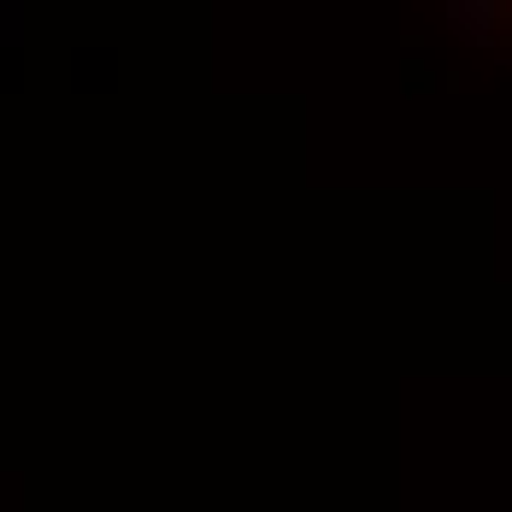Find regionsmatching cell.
Returning a JSON list of instances; mask_svg holds the SVG:
<instances>
[{
	"label": "cell",
	"mask_w": 512,
	"mask_h": 512,
	"mask_svg": "<svg viewBox=\"0 0 512 512\" xmlns=\"http://www.w3.org/2000/svg\"><path fill=\"white\" fill-rule=\"evenodd\" d=\"M448 24L460 30L471 48H495V24H501V6H495V0H448Z\"/></svg>",
	"instance_id": "cell-1"
}]
</instances>
